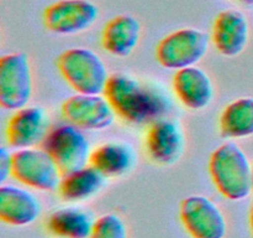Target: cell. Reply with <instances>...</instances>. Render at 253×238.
Listing matches in <instances>:
<instances>
[{
	"mask_svg": "<svg viewBox=\"0 0 253 238\" xmlns=\"http://www.w3.org/2000/svg\"><path fill=\"white\" fill-rule=\"evenodd\" d=\"M89 164L106 178H120L132 170L135 151L125 143L101 144L91 150Z\"/></svg>",
	"mask_w": 253,
	"mask_h": 238,
	"instance_id": "17",
	"label": "cell"
},
{
	"mask_svg": "<svg viewBox=\"0 0 253 238\" xmlns=\"http://www.w3.org/2000/svg\"><path fill=\"white\" fill-rule=\"evenodd\" d=\"M249 39L250 25L244 12L236 9H226L215 17L211 41L222 56H239L246 49Z\"/></svg>",
	"mask_w": 253,
	"mask_h": 238,
	"instance_id": "12",
	"label": "cell"
},
{
	"mask_svg": "<svg viewBox=\"0 0 253 238\" xmlns=\"http://www.w3.org/2000/svg\"><path fill=\"white\" fill-rule=\"evenodd\" d=\"M10 176H12V153L2 146L0 148V183L4 185Z\"/></svg>",
	"mask_w": 253,
	"mask_h": 238,
	"instance_id": "22",
	"label": "cell"
},
{
	"mask_svg": "<svg viewBox=\"0 0 253 238\" xmlns=\"http://www.w3.org/2000/svg\"><path fill=\"white\" fill-rule=\"evenodd\" d=\"M103 94L116 116L131 124H152L169 108L162 92L126 73L111 74Z\"/></svg>",
	"mask_w": 253,
	"mask_h": 238,
	"instance_id": "1",
	"label": "cell"
},
{
	"mask_svg": "<svg viewBox=\"0 0 253 238\" xmlns=\"http://www.w3.org/2000/svg\"><path fill=\"white\" fill-rule=\"evenodd\" d=\"M220 133L229 139L253 135V98L244 97L227 104L219 119Z\"/></svg>",
	"mask_w": 253,
	"mask_h": 238,
	"instance_id": "19",
	"label": "cell"
},
{
	"mask_svg": "<svg viewBox=\"0 0 253 238\" xmlns=\"http://www.w3.org/2000/svg\"><path fill=\"white\" fill-rule=\"evenodd\" d=\"M173 91L180 103L192 111H202L210 106L214 98V84L204 69L197 66L175 72Z\"/></svg>",
	"mask_w": 253,
	"mask_h": 238,
	"instance_id": "14",
	"label": "cell"
},
{
	"mask_svg": "<svg viewBox=\"0 0 253 238\" xmlns=\"http://www.w3.org/2000/svg\"><path fill=\"white\" fill-rule=\"evenodd\" d=\"M99 9L90 0H58L43 10L42 20L48 31L74 35L95 24Z\"/></svg>",
	"mask_w": 253,
	"mask_h": 238,
	"instance_id": "9",
	"label": "cell"
},
{
	"mask_svg": "<svg viewBox=\"0 0 253 238\" xmlns=\"http://www.w3.org/2000/svg\"><path fill=\"white\" fill-rule=\"evenodd\" d=\"M239 2H241V4H245V5H251L253 4V0H237Z\"/></svg>",
	"mask_w": 253,
	"mask_h": 238,
	"instance_id": "24",
	"label": "cell"
},
{
	"mask_svg": "<svg viewBox=\"0 0 253 238\" xmlns=\"http://www.w3.org/2000/svg\"><path fill=\"white\" fill-rule=\"evenodd\" d=\"M12 178L25 186L41 191L58 188L62 174L46 149H19L12 153Z\"/></svg>",
	"mask_w": 253,
	"mask_h": 238,
	"instance_id": "6",
	"label": "cell"
},
{
	"mask_svg": "<svg viewBox=\"0 0 253 238\" xmlns=\"http://www.w3.org/2000/svg\"><path fill=\"white\" fill-rule=\"evenodd\" d=\"M41 215V203L26 188L14 185L0 186V218L11 226H27Z\"/></svg>",
	"mask_w": 253,
	"mask_h": 238,
	"instance_id": "15",
	"label": "cell"
},
{
	"mask_svg": "<svg viewBox=\"0 0 253 238\" xmlns=\"http://www.w3.org/2000/svg\"><path fill=\"white\" fill-rule=\"evenodd\" d=\"M105 176L89 164L74 173L62 176L58 193L64 201L79 202L93 197L103 188Z\"/></svg>",
	"mask_w": 253,
	"mask_h": 238,
	"instance_id": "18",
	"label": "cell"
},
{
	"mask_svg": "<svg viewBox=\"0 0 253 238\" xmlns=\"http://www.w3.org/2000/svg\"><path fill=\"white\" fill-rule=\"evenodd\" d=\"M89 238H128L127 227L118 215L106 213L95 220Z\"/></svg>",
	"mask_w": 253,
	"mask_h": 238,
	"instance_id": "21",
	"label": "cell"
},
{
	"mask_svg": "<svg viewBox=\"0 0 253 238\" xmlns=\"http://www.w3.org/2000/svg\"><path fill=\"white\" fill-rule=\"evenodd\" d=\"M209 173L215 187L225 198L240 201L253 190V166L241 146L226 141L212 151Z\"/></svg>",
	"mask_w": 253,
	"mask_h": 238,
	"instance_id": "2",
	"label": "cell"
},
{
	"mask_svg": "<svg viewBox=\"0 0 253 238\" xmlns=\"http://www.w3.org/2000/svg\"><path fill=\"white\" fill-rule=\"evenodd\" d=\"M43 149L53 158L62 176L89 165L90 144L82 129L72 124H61L48 131Z\"/></svg>",
	"mask_w": 253,
	"mask_h": 238,
	"instance_id": "5",
	"label": "cell"
},
{
	"mask_svg": "<svg viewBox=\"0 0 253 238\" xmlns=\"http://www.w3.org/2000/svg\"><path fill=\"white\" fill-rule=\"evenodd\" d=\"M95 221L77 207L56 210L47 221V228L58 238H89Z\"/></svg>",
	"mask_w": 253,
	"mask_h": 238,
	"instance_id": "20",
	"label": "cell"
},
{
	"mask_svg": "<svg viewBox=\"0 0 253 238\" xmlns=\"http://www.w3.org/2000/svg\"><path fill=\"white\" fill-rule=\"evenodd\" d=\"M57 67L77 93L103 94L110 77L101 57L85 47H73L62 52Z\"/></svg>",
	"mask_w": 253,
	"mask_h": 238,
	"instance_id": "3",
	"label": "cell"
},
{
	"mask_svg": "<svg viewBox=\"0 0 253 238\" xmlns=\"http://www.w3.org/2000/svg\"><path fill=\"white\" fill-rule=\"evenodd\" d=\"M209 50V36L193 27L179 29L163 37L156 49L158 63L168 69L197 66Z\"/></svg>",
	"mask_w": 253,
	"mask_h": 238,
	"instance_id": "4",
	"label": "cell"
},
{
	"mask_svg": "<svg viewBox=\"0 0 253 238\" xmlns=\"http://www.w3.org/2000/svg\"><path fill=\"white\" fill-rule=\"evenodd\" d=\"M62 116L82 130H103L115 120L116 113L104 94L77 93L62 103Z\"/></svg>",
	"mask_w": 253,
	"mask_h": 238,
	"instance_id": "10",
	"label": "cell"
},
{
	"mask_svg": "<svg viewBox=\"0 0 253 238\" xmlns=\"http://www.w3.org/2000/svg\"><path fill=\"white\" fill-rule=\"evenodd\" d=\"M180 221L192 238H224L227 222L219 206L203 195H192L180 203Z\"/></svg>",
	"mask_w": 253,
	"mask_h": 238,
	"instance_id": "8",
	"label": "cell"
},
{
	"mask_svg": "<svg viewBox=\"0 0 253 238\" xmlns=\"http://www.w3.org/2000/svg\"><path fill=\"white\" fill-rule=\"evenodd\" d=\"M49 131L47 114L41 107L26 106L15 111L6 126V139L11 148H35L43 143Z\"/></svg>",
	"mask_w": 253,
	"mask_h": 238,
	"instance_id": "11",
	"label": "cell"
},
{
	"mask_svg": "<svg viewBox=\"0 0 253 238\" xmlns=\"http://www.w3.org/2000/svg\"><path fill=\"white\" fill-rule=\"evenodd\" d=\"M250 227H251V232L253 236V203L251 206V211H250Z\"/></svg>",
	"mask_w": 253,
	"mask_h": 238,
	"instance_id": "23",
	"label": "cell"
},
{
	"mask_svg": "<svg viewBox=\"0 0 253 238\" xmlns=\"http://www.w3.org/2000/svg\"><path fill=\"white\" fill-rule=\"evenodd\" d=\"M141 39V25L128 14L116 15L109 20L101 32V45L115 57H127L135 51Z\"/></svg>",
	"mask_w": 253,
	"mask_h": 238,
	"instance_id": "16",
	"label": "cell"
},
{
	"mask_svg": "<svg viewBox=\"0 0 253 238\" xmlns=\"http://www.w3.org/2000/svg\"><path fill=\"white\" fill-rule=\"evenodd\" d=\"M32 96L31 64L25 54L14 52L0 59V106L19 111Z\"/></svg>",
	"mask_w": 253,
	"mask_h": 238,
	"instance_id": "7",
	"label": "cell"
},
{
	"mask_svg": "<svg viewBox=\"0 0 253 238\" xmlns=\"http://www.w3.org/2000/svg\"><path fill=\"white\" fill-rule=\"evenodd\" d=\"M146 150L158 165L177 163L184 150V134L180 126L167 118L153 121L146 135Z\"/></svg>",
	"mask_w": 253,
	"mask_h": 238,
	"instance_id": "13",
	"label": "cell"
}]
</instances>
